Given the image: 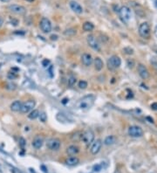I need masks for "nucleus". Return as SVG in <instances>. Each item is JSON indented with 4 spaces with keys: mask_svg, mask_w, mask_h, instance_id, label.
Listing matches in <instances>:
<instances>
[{
    "mask_svg": "<svg viewBox=\"0 0 157 173\" xmlns=\"http://www.w3.org/2000/svg\"><path fill=\"white\" fill-rule=\"evenodd\" d=\"M81 62H82L86 66H89L93 64V62H94V59H93L91 54H82V56H81Z\"/></svg>",
    "mask_w": 157,
    "mask_h": 173,
    "instance_id": "16",
    "label": "nucleus"
},
{
    "mask_svg": "<svg viewBox=\"0 0 157 173\" xmlns=\"http://www.w3.org/2000/svg\"><path fill=\"white\" fill-rule=\"evenodd\" d=\"M69 6L71 8L72 10L74 12L77 13V14H81L83 12V8L81 6L78 2H75V1H71L69 3Z\"/></svg>",
    "mask_w": 157,
    "mask_h": 173,
    "instance_id": "15",
    "label": "nucleus"
},
{
    "mask_svg": "<svg viewBox=\"0 0 157 173\" xmlns=\"http://www.w3.org/2000/svg\"><path fill=\"white\" fill-rule=\"evenodd\" d=\"M50 38H51L52 40H57V38H58V36H57V35H52L51 37H50Z\"/></svg>",
    "mask_w": 157,
    "mask_h": 173,
    "instance_id": "38",
    "label": "nucleus"
},
{
    "mask_svg": "<svg viewBox=\"0 0 157 173\" xmlns=\"http://www.w3.org/2000/svg\"><path fill=\"white\" fill-rule=\"evenodd\" d=\"M76 33H77L76 29H73V28H69L64 31V35L66 36H73L75 35Z\"/></svg>",
    "mask_w": 157,
    "mask_h": 173,
    "instance_id": "25",
    "label": "nucleus"
},
{
    "mask_svg": "<svg viewBox=\"0 0 157 173\" xmlns=\"http://www.w3.org/2000/svg\"><path fill=\"white\" fill-rule=\"evenodd\" d=\"M2 66H3V63H1V62H0V69H1V67H2Z\"/></svg>",
    "mask_w": 157,
    "mask_h": 173,
    "instance_id": "44",
    "label": "nucleus"
},
{
    "mask_svg": "<svg viewBox=\"0 0 157 173\" xmlns=\"http://www.w3.org/2000/svg\"><path fill=\"white\" fill-rule=\"evenodd\" d=\"M38 115H39V111L37 109H33L29 113L28 117H29L31 120H35L38 117Z\"/></svg>",
    "mask_w": 157,
    "mask_h": 173,
    "instance_id": "24",
    "label": "nucleus"
},
{
    "mask_svg": "<svg viewBox=\"0 0 157 173\" xmlns=\"http://www.w3.org/2000/svg\"><path fill=\"white\" fill-rule=\"evenodd\" d=\"M41 169L43 170L44 172H47V169H46V167H45V166H44V165H41Z\"/></svg>",
    "mask_w": 157,
    "mask_h": 173,
    "instance_id": "40",
    "label": "nucleus"
},
{
    "mask_svg": "<svg viewBox=\"0 0 157 173\" xmlns=\"http://www.w3.org/2000/svg\"><path fill=\"white\" fill-rule=\"evenodd\" d=\"M78 163H79V159L76 157H70L66 158V161H65V163L69 166L77 165Z\"/></svg>",
    "mask_w": 157,
    "mask_h": 173,
    "instance_id": "19",
    "label": "nucleus"
},
{
    "mask_svg": "<svg viewBox=\"0 0 157 173\" xmlns=\"http://www.w3.org/2000/svg\"><path fill=\"white\" fill-rule=\"evenodd\" d=\"M121 65V59L117 55H113L107 60V67L109 70H115Z\"/></svg>",
    "mask_w": 157,
    "mask_h": 173,
    "instance_id": "2",
    "label": "nucleus"
},
{
    "mask_svg": "<svg viewBox=\"0 0 157 173\" xmlns=\"http://www.w3.org/2000/svg\"><path fill=\"white\" fill-rule=\"evenodd\" d=\"M94 132L92 130H86L85 132L82 134V138L81 141L83 142L85 144L89 145L93 143V142L94 141Z\"/></svg>",
    "mask_w": 157,
    "mask_h": 173,
    "instance_id": "3",
    "label": "nucleus"
},
{
    "mask_svg": "<svg viewBox=\"0 0 157 173\" xmlns=\"http://www.w3.org/2000/svg\"><path fill=\"white\" fill-rule=\"evenodd\" d=\"M94 171H99L101 170V165H99V164H97L94 167Z\"/></svg>",
    "mask_w": 157,
    "mask_h": 173,
    "instance_id": "34",
    "label": "nucleus"
},
{
    "mask_svg": "<svg viewBox=\"0 0 157 173\" xmlns=\"http://www.w3.org/2000/svg\"><path fill=\"white\" fill-rule=\"evenodd\" d=\"M66 102V99H64V100H63V103H64V104H65Z\"/></svg>",
    "mask_w": 157,
    "mask_h": 173,
    "instance_id": "43",
    "label": "nucleus"
},
{
    "mask_svg": "<svg viewBox=\"0 0 157 173\" xmlns=\"http://www.w3.org/2000/svg\"><path fill=\"white\" fill-rule=\"evenodd\" d=\"M151 108L154 110H157V102H154V103L151 105Z\"/></svg>",
    "mask_w": 157,
    "mask_h": 173,
    "instance_id": "35",
    "label": "nucleus"
},
{
    "mask_svg": "<svg viewBox=\"0 0 157 173\" xmlns=\"http://www.w3.org/2000/svg\"><path fill=\"white\" fill-rule=\"evenodd\" d=\"M3 24H4V19H3L2 17H0V27L3 26Z\"/></svg>",
    "mask_w": 157,
    "mask_h": 173,
    "instance_id": "41",
    "label": "nucleus"
},
{
    "mask_svg": "<svg viewBox=\"0 0 157 173\" xmlns=\"http://www.w3.org/2000/svg\"><path fill=\"white\" fill-rule=\"evenodd\" d=\"M38 118L40 120V122H46V120H47V115L45 112H41L39 113V115H38Z\"/></svg>",
    "mask_w": 157,
    "mask_h": 173,
    "instance_id": "27",
    "label": "nucleus"
},
{
    "mask_svg": "<svg viewBox=\"0 0 157 173\" xmlns=\"http://www.w3.org/2000/svg\"><path fill=\"white\" fill-rule=\"evenodd\" d=\"M42 65H43L44 67L48 66L49 65H50V60L47 59H43V61H42Z\"/></svg>",
    "mask_w": 157,
    "mask_h": 173,
    "instance_id": "31",
    "label": "nucleus"
},
{
    "mask_svg": "<svg viewBox=\"0 0 157 173\" xmlns=\"http://www.w3.org/2000/svg\"><path fill=\"white\" fill-rule=\"evenodd\" d=\"M44 141H45V139H44V137L42 135H37L32 141L33 148L36 149V150H39V149H41L44 144Z\"/></svg>",
    "mask_w": 157,
    "mask_h": 173,
    "instance_id": "14",
    "label": "nucleus"
},
{
    "mask_svg": "<svg viewBox=\"0 0 157 173\" xmlns=\"http://www.w3.org/2000/svg\"><path fill=\"white\" fill-rule=\"evenodd\" d=\"M82 134H83V133L80 132V131L75 132L73 135L71 136V139L73 141V142H78V141H81V138H82Z\"/></svg>",
    "mask_w": 157,
    "mask_h": 173,
    "instance_id": "23",
    "label": "nucleus"
},
{
    "mask_svg": "<svg viewBox=\"0 0 157 173\" xmlns=\"http://www.w3.org/2000/svg\"><path fill=\"white\" fill-rule=\"evenodd\" d=\"M101 146H102V142L100 139H97L96 141H94L93 142V144L91 146V153L93 155H96L99 152V150L101 149Z\"/></svg>",
    "mask_w": 157,
    "mask_h": 173,
    "instance_id": "12",
    "label": "nucleus"
},
{
    "mask_svg": "<svg viewBox=\"0 0 157 173\" xmlns=\"http://www.w3.org/2000/svg\"><path fill=\"white\" fill-rule=\"evenodd\" d=\"M128 135L134 138L141 137L143 135V130L139 126H130L128 129Z\"/></svg>",
    "mask_w": 157,
    "mask_h": 173,
    "instance_id": "6",
    "label": "nucleus"
},
{
    "mask_svg": "<svg viewBox=\"0 0 157 173\" xmlns=\"http://www.w3.org/2000/svg\"><path fill=\"white\" fill-rule=\"evenodd\" d=\"M18 144H19V146H20L22 149H24V148L26 147V139H25L24 137H20V138H19V140H18Z\"/></svg>",
    "mask_w": 157,
    "mask_h": 173,
    "instance_id": "29",
    "label": "nucleus"
},
{
    "mask_svg": "<svg viewBox=\"0 0 157 173\" xmlns=\"http://www.w3.org/2000/svg\"><path fill=\"white\" fill-rule=\"evenodd\" d=\"M124 51H125V53L127 54H134V50H133L132 48H130V47H125Z\"/></svg>",
    "mask_w": 157,
    "mask_h": 173,
    "instance_id": "30",
    "label": "nucleus"
},
{
    "mask_svg": "<svg viewBox=\"0 0 157 173\" xmlns=\"http://www.w3.org/2000/svg\"><path fill=\"white\" fill-rule=\"evenodd\" d=\"M153 66H154L155 71L157 72V62H153Z\"/></svg>",
    "mask_w": 157,
    "mask_h": 173,
    "instance_id": "39",
    "label": "nucleus"
},
{
    "mask_svg": "<svg viewBox=\"0 0 157 173\" xmlns=\"http://www.w3.org/2000/svg\"><path fill=\"white\" fill-rule=\"evenodd\" d=\"M120 17L122 18V20L125 22H128L132 18V11L129 7L127 6H122L119 10Z\"/></svg>",
    "mask_w": 157,
    "mask_h": 173,
    "instance_id": "4",
    "label": "nucleus"
},
{
    "mask_svg": "<svg viewBox=\"0 0 157 173\" xmlns=\"http://www.w3.org/2000/svg\"><path fill=\"white\" fill-rule=\"evenodd\" d=\"M139 34L142 38H147L150 35V26L147 22L141 23L139 26Z\"/></svg>",
    "mask_w": 157,
    "mask_h": 173,
    "instance_id": "9",
    "label": "nucleus"
},
{
    "mask_svg": "<svg viewBox=\"0 0 157 173\" xmlns=\"http://www.w3.org/2000/svg\"><path fill=\"white\" fill-rule=\"evenodd\" d=\"M78 86L80 89H86L87 87V86H88V83L86 81H80L78 83Z\"/></svg>",
    "mask_w": 157,
    "mask_h": 173,
    "instance_id": "26",
    "label": "nucleus"
},
{
    "mask_svg": "<svg viewBox=\"0 0 157 173\" xmlns=\"http://www.w3.org/2000/svg\"><path fill=\"white\" fill-rule=\"evenodd\" d=\"M155 6H156L157 8V0H155Z\"/></svg>",
    "mask_w": 157,
    "mask_h": 173,
    "instance_id": "46",
    "label": "nucleus"
},
{
    "mask_svg": "<svg viewBox=\"0 0 157 173\" xmlns=\"http://www.w3.org/2000/svg\"><path fill=\"white\" fill-rule=\"evenodd\" d=\"M138 73H139L140 76L141 77L142 79L147 80L149 78V72L147 69V67L142 64L138 65Z\"/></svg>",
    "mask_w": 157,
    "mask_h": 173,
    "instance_id": "13",
    "label": "nucleus"
},
{
    "mask_svg": "<svg viewBox=\"0 0 157 173\" xmlns=\"http://www.w3.org/2000/svg\"><path fill=\"white\" fill-rule=\"evenodd\" d=\"M36 102L34 100H28L26 102L22 103V107L19 112L23 113V114H26V113L31 112V110H33V108L35 107Z\"/></svg>",
    "mask_w": 157,
    "mask_h": 173,
    "instance_id": "5",
    "label": "nucleus"
},
{
    "mask_svg": "<svg viewBox=\"0 0 157 173\" xmlns=\"http://www.w3.org/2000/svg\"><path fill=\"white\" fill-rule=\"evenodd\" d=\"M26 1H28V2H33L34 0H26Z\"/></svg>",
    "mask_w": 157,
    "mask_h": 173,
    "instance_id": "45",
    "label": "nucleus"
},
{
    "mask_svg": "<svg viewBox=\"0 0 157 173\" xmlns=\"http://www.w3.org/2000/svg\"><path fill=\"white\" fill-rule=\"evenodd\" d=\"M117 138L114 136V135H108L105 138L104 140V144L106 146H109V145H113L116 143Z\"/></svg>",
    "mask_w": 157,
    "mask_h": 173,
    "instance_id": "21",
    "label": "nucleus"
},
{
    "mask_svg": "<svg viewBox=\"0 0 157 173\" xmlns=\"http://www.w3.org/2000/svg\"><path fill=\"white\" fill-rule=\"evenodd\" d=\"M94 68L96 71H101L103 66H104V63H103V60L99 57H96L94 59Z\"/></svg>",
    "mask_w": 157,
    "mask_h": 173,
    "instance_id": "17",
    "label": "nucleus"
},
{
    "mask_svg": "<svg viewBox=\"0 0 157 173\" xmlns=\"http://www.w3.org/2000/svg\"><path fill=\"white\" fill-rule=\"evenodd\" d=\"M14 34H16V35H25L26 32H24V31H16V32H14Z\"/></svg>",
    "mask_w": 157,
    "mask_h": 173,
    "instance_id": "33",
    "label": "nucleus"
},
{
    "mask_svg": "<svg viewBox=\"0 0 157 173\" xmlns=\"http://www.w3.org/2000/svg\"><path fill=\"white\" fill-rule=\"evenodd\" d=\"M8 9H9L11 12L15 13V14H18V15H24V14L26 13V7H24L23 5L13 4V5H9V6H8Z\"/></svg>",
    "mask_w": 157,
    "mask_h": 173,
    "instance_id": "11",
    "label": "nucleus"
},
{
    "mask_svg": "<svg viewBox=\"0 0 157 173\" xmlns=\"http://www.w3.org/2000/svg\"><path fill=\"white\" fill-rule=\"evenodd\" d=\"M86 41H87V44L88 46L93 48L95 51H99L100 50V46H99V43L98 39L96 38V37L94 35H89L87 36V38H86Z\"/></svg>",
    "mask_w": 157,
    "mask_h": 173,
    "instance_id": "10",
    "label": "nucleus"
},
{
    "mask_svg": "<svg viewBox=\"0 0 157 173\" xmlns=\"http://www.w3.org/2000/svg\"><path fill=\"white\" fill-rule=\"evenodd\" d=\"M41 31L44 33H49L52 31V23L47 18H42L39 23Z\"/></svg>",
    "mask_w": 157,
    "mask_h": 173,
    "instance_id": "8",
    "label": "nucleus"
},
{
    "mask_svg": "<svg viewBox=\"0 0 157 173\" xmlns=\"http://www.w3.org/2000/svg\"><path fill=\"white\" fill-rule=\"evenodd\" d=\"M94 29V24L91 23V22H85V23L83 24V30L85 31V32H91V31H93Z\"/></svg>",
    "mask_w": 157,
    "mask_h": 173,
    "instance_id": "22",
    "label": "nucleus"
},
{
    "mask_svg": "<svg viewBox=\"0 0 157 173\" xmlns=\"http://www.w3.org/2000/svg\"><path fill=\"white\" fill-rule=\"evenodd\" d=\"M46 146L49 150H58L61 146V141L58 138H50L47 143H46Z\"/></svg>",
    "mask_w": 157,
    "mask_h": 173,
    "instance_id": "7",
    "label": "nucleus"
},
{
    "mask_svg": "<svg viewBox=\"0 0 157 173\" xmlns=\"http://www.w3.org/2000/svg\"><path fill=\"white\" fill-rule=\"evenodd\" d=\"M10 172L11 173H22V171L19 170V169L16 168V167H12L10 169Z\"/></svg>",
    "mask_w": 157,
    "mask_h": 173,
    "instance_id": "32",
    "label": "nucleus"
},
{
    "mask_svg": "<svg viewBox=\"0 0 157 173\" xmlns=\"http://www.w3.org/2000/svg\"><path fill=\"white\" fill-rule=\"evenodd\" d=\"M94 102H95V96L93 94H89L78 100V102L76 103V107L81 110L86 111L94 106Z\"/></svg>",
    "mask_w": 157,
    "mask_h": 173,
    "instance_id": "1",
    "label": "nucleus"
},
{
    "mask_svg": "<svg viewBox=\"0 0 157 173\" xmlns=\"http://www.w3.org/2000/svg\"><path fill=\"white\" fill-rule=\"evenodd\" d=\"M22 103L23 102L21 101H15L10 104V110L13 112H18L20 111L21 107H22Z\"/></svg>",
    "mask_w": 157,
    "mask_h": 173,
    "instance_id": "18",
    "label": "nucleus"
},
{
    "mask_svg": "<svg viewBox=\"0 0 157 173\" xmlns=\"http://www.w3.org/2000/svg\"><path fill=\"white\" fill-rule=\"evenodd\" d=\"M10 22H11V23L13 24V26H18V21L17 20V19H12V20L10 21ZM12 24H11V25H12Z\"/></svg>",
    "mask_w": 157,
    "mask_h": 173,
    "instance_id": "36",
    "label": "nucleus"
},
{
    "mask_svg": "<svg viewBox=\"0 0 157 173\" xmlns=\"http://www.w3.org/2000/svg\"><path fill=\"white\" fill-rule=\"evenodd\" d=\"M49 74H50V76L53 77V74H52V66H50L49 67Z\"/></svg>",
    "mask_w": 157,
    "mask_h": 173,
    "instance_id": "37",
    "label": "nucleus"
},
{
    "mask_svg": "<svg viewBox=\"0 0 157 173\" xmlns=\"http://www.w3.org/2000/svg\"><path fill=\"white\" fill-rule=\"evenodd\" d=\"M76 81H77L76 78H75L74 76H71L68 80V86H73L75 83H76Z\"/></svg>",
    "mask_w": 157,
    "mask_h": 173,
    "instance_id": "28",
    "label": "nucleus"
},
{
    "mask_svg": "<svg viewBox=\"0 0 157 173\" xmlns=\"http://www.w3.org/2000/svg\"><path fill=\"white\" fill-rule=\"evenodd\" d=\"M79 151V148L77 145H70L67 149H66V153L70 156H73L78 154Z\"/></svg>",
    "mask_w": 157,
    "mask_h": 173,
    "instance_id": "20",
    "label": "nucleus"
},
{
    "mask_svg": "<svg viewBox=\"0 0 157 173\" xmlns=\"http://www.w3.org/2000/svg\"><path fill=\"white\" fill-rule=\"evenodd\" d=\"M0 1H2V2H9L10 0H0Z\"/></svg>",
    "mask_w": 157,
    "mask_h": 173,
    "instance_id": "42",
    "label": "nucleus"
}]
</instances>
